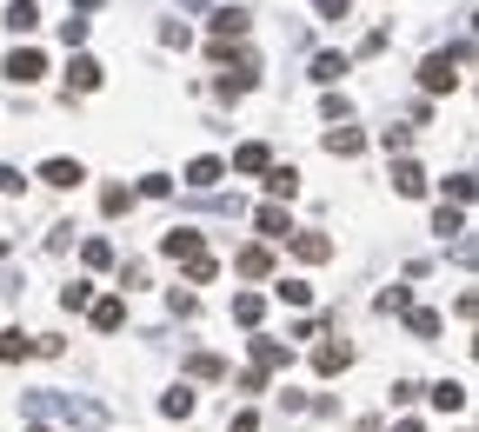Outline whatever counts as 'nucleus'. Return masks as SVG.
Instances as JSON below:
<instances>
[{"instance_id":"obj_32","label":"nucleus","mask_w":479,"mask_h":432,"mask_svg":"<svg viewBox=\"0 0 479 432\" xmlns=\"http://www.w3.org/2000/svg\"><path fill=\"white\" fill-rule=\"evenodd\" d=\"M140 194H147V200H167V194H174V180H167V173H147Z\"/></svg>"},{"instance_id":"obj_1","label":"nucleus","mask_w":479,"mask_h":432,"mask_svg":"<svg viewBox=\"0 0 479 432\" xmlns=\"http://www.w3.org/2000/svg\"><path fill=\"white\" fill-rule=\"evenodd\" d=\"M27 412L33 419H60V426H100L107 419V406L74 400V392H27Z\"/></svg>"},{"instance_id":"obj_29","label":"nucleus","mask_w":479,"mask_h":432,"mask_svg":"<svg viewBox=\"0 0 479 432\" xmlns=\"http://www.w3.org/2000/svg\"><path fill=\"white\" fill-rule=\"evenodd\" d=\"M186 373H194V379H220V373H227V366H220V359H213V353H194V359H186Z\"/></svg>"},{"instance_id":"obj_3","label":"nucleus","mask_w":479,"mask_h":432,"mask_svg":"<svg viewBox=\"0 0 479 432\" xmlns=\"http://www.w3.org/2000/svg\"><path fill=\"white\" fill-rule=\"evenodd\" d=\"M466 54H473L466 40H459L453 54H426V67H420V86H426V94H453V86H459V67H466Z\"/></svg>"},{"instance_id":"obj_20","label":"nucleus","mask_w":479,"mask_h":432,"mask_svg":"<svg viewBox=\"0 0 479 432\" xmlns=\"http://www.w3.org/2000/svg\"><path fill=\"white\" fill-rule=\"evenodd\" d=\"M347 359H353L347 346H313V373H327V379H333L339 366H347Z\"/></svg>"},{"instance_id":"obj_37","label":"nucleus","mask_w":479,"mask_h":432,"mask_svg":"<svg viewBox=\"0 0 479 432\" xmlns=\"http://www.w3.org/2000/svg\"><path fill=\"white\" fill-rule=\"evenodd\" d=\"M233 432H260V419H253V412H240V419H233Z\"/></svg>"},{"instance_id":"obj_22","label":"nucleus","mask_w":479,"mask_h":432,"mask_svg":"<svg viewBox=\"0 0 479 432\" xmlns=\"http://www.w3.org/2000/svg\"><path fill=\"white\" fill-rule=\"evenodd\" d=\"M60 306H67V313H87V306H94V286H87V280L60 286Z\"/></svg>"},{"instance_id":"obj_34","label":"nucleus","mask_w":479,"mask_h":432,"mask_svg":"<svg viewBox=\"0 0 479 432\" xmlns=\"http://www.w3.org/2000/svg\"><path fill=\"white\" fill-rule=\"evenodd\" d=\"M80 259H87V266H107L113 247H107V239H87V247H80Z\"/></svg>"},{"instance_id":"obj_2","label":"nucleus","mask_w":479,"mask_h":432,"mask_svg":"<svg viewBox=\"0 0 479 432\" xmlns=\"http://www.w3.org/2000/svg\"><path fill=\"white\" fill-rule=\"evenodd\" d=\"M160 253H167V259H180L194 286H207V280H213V253H207V239H200L194 227H174V233L160 239Z\"/></svg>"},{"instance_id":"obj_26","label":"nucleus","mask_w":479,"mask_h":432,"mask_svg":"<svg viewBox=\"0 0 479 432\" xmlns=\"http://www.w3.org/2000/svg\"><path fill=\"white\" fill-rule=\"evenodd\" d=\"M160 412H167V419H186V412H194V392H186V386H174V392L160 400Z\"/></svg>"},{"instance_id":"obj_19","label":"nucleus","mask_w":479,"mask_h":432,"mask_svg":"<svg viewBox=\"0 0 479 432\" xmlns=\"http://www.w3.org/2000/svg\"><path fill=\"white\" fill-rule=\"evenodd\" d=\"M260 313H267L260 292H233V320H240V326H260Z\"/></svg>"},{"instance_id":"obj_30","label":"nucleus","mask_w":479,"mask_h":432,"mask_svg":"<svg viewBox=\"0 0 479 432\" xmlns=\"http://www.w3.org/2000/svg\"><path fill=\"white\" fill-rule=\"evenodd\" d=\"M127 206H133L127 186H107V194H100V213H127Z\"/></svg>"},{"instance_id":"obj_11","label":"nucleus","mask_w":479,"mask_h":432,"mask_svg":"<svg viewBox=\"0 0 479 432\" xmlns=\"http://www.w3.org/2000/svg\"><path fill=\"white\" fill-rule=\"evenodd\" d=\"M267 194H273V206L294 200V194H300V173H294V166H267Z\"/></svg>"},{"instance_id":"obj_27","label":"nucleus","mask_w":479,"mask_h":432,"mask_svg":"<svg viewBox=\"0 0 479 432\" xmlns=\"http://www.w3.org/2000/svg\"><path fill=\"white\" fill-rule=\"evenodd\" d=\"M380 313H413V292H406V286H386V292H380Z\"/></svg>"},{"instance_id":"obj_24","label":"nucleus","mask_w":479,"mask_h":432,"mask_svg":"<svg viewBox=\"0 0 479 432\" xmlns=\"http://www.w3.org/2000/svg\"><path fill=\"white\" fill-rule=\"evenodd\" d=\"M339 74H347V54H320V60H313V80H320V86H333Z\"/></svg>"},{"instance_id":"obj_6","label":"nucleus","mask_w":479,"mask_h":432,"mask_svg":"<svg viewBox=\"0 0 479 432\" xmlns=\"http://www.w3.org/2000/svg\"><path fill=\"white\" fill-rule=\"evenodd\" d=\"M67 86H74V94H94V86H100V60L74 54V60H67Z\"/></svg>"},{"instance_id":"obj_17","label":"nucleus","mask_w":479,"mask_h":432,"mask_svg":"<svg viewBox=\"0 0 479 432\" xmlns=\"http://www.w3.org/2000/svg\"><path fill=\"white\" fill-rule=\"evenodd\" d=\"M240 273H247V280H260V273H273V253L267 247H240V259H233Z\"/></svg>"},{"instance_id":"obj_16","label":"nucleus","mask_w":479,"mask_h":432,"mask_svg":"<svg viewBox=\"0 0 479 432\" xmlns=\"http://www.w3.org/2000/svg\"><path fill=\"white\" fill-rule=\"evenodd\" d=\"M393 186H400L406 200H420V194H426V173H420L413 160H400V166H393Z\"/></svg>"},{"instance_id":"obj_15","label":"nucleus","mask_w":479,"mask_h":432,"mask_svg":"<svg viewBox=\"0 0 479 432\" xmlns=\"http://www.w3.org/2000/svg\"><path fill=\"white\" fill-rule=\"evenodd\" d=\"M267 166H273V153H267L260 140H247V147L233 153V173H267Z\"/></svg>"},{"instance_id":"obj_39","label":"nucleus","mask_w":479,"mask_h":432,"mask_svg":"<svg viewBox=\"0 0 479 432\" xmlns=\"http://www.w3.org/2000/svg\"><path fill=\"white\" fill-rule=\"evenodd\" d=\"M393 432H420V426H413V419H400V426H393Z\"/></svg>"},{"instance_id":"obj_23","label":"nucleus","mask_w":479,"mask_h":432,"mask_svg":"<svg viewBox=\"0 0 479 432\" xmlns=\"http://www.w3.org/2000/svg\"><path fill=\"white\" fill-rule=\"evenodd\" d=\"M27 353H33V339H27V333H0V359H7V366H21Z\"/></svg>"},{"instance_id":"obj_12","label":"nucleus","mask_w":479,"mask_h":432,"mask_svg":"<svg viewBox=\"0 0 479 432\" xmlns=\"http://www.w3.org/2000/svg\"><path fill=\"white\" fill-rule=\"evenodd\" d=\"M286 359L294 353H286L280 339H253V373H273V366H286Z\"/></svg>"},{"instance_id":"obj_13","label":"nucleus","mask_w":479,"mask_h":432,"mask_svg":"<svg viewBox=\"0 0 479 432\" xmlns=\"http://www.w3.org/2000/svg\"><path fill=\"white\" fill-rule=\"evenodd\" d=\"M41 180H47V186H80L87 173H80V160H47V166H41Z\"/></svg>"},{"instance_id":"obj_8","label":"nucleus","mask_w":479,"mask_h":432,"mask_svg":"<svg viewBox=\"0 0 479 432\" xmlns=\"http://www.w3.org/2000/svg\"><path fill=\"white\" fill-rule=\"evenodd\" d=\"M253 227H260L267 239H294V220H286V206H260V213H253Z\"/></svg>"},{"instance_id":"obj_36","label":"nucleus","mask_w":479,"mask_h":432,"mask_svg":"<svg viewBox=\"0 0 479 432\" xmlns=\"http://www.w3.org/2000/svg\"><path fill=\"white\" fill-rule=\"evenodd\" d=\"M21 186H27L21 173H14V166H0V194H21Z\"/></svg>"},{"instance_id":"obj_4","label":"nucleus","mask_w":479,"mask_h":432,"mask_svg":"<svg viewBox=\"0 0 479 432\" xmlns=\"http://www.w3.org/2000/svg\"><path fill=\"white\" fill-rule=\"evenodd\" d=\"M41 74H47V60L33 54V47H14V54H7V80H14V86H33Z\"/></svg>"},{"instance_id":"obj_7","label":"nucleus","mask_w":479,"mask_h":432,"mask_svg":"<svg viewBox=\"0 0 479 432\" xmlns=\"http://www.w3.org/2000/svg\"><path fill=\"white\" fill-rule=\"evenodd\" d=\"M0 21H7L14 33H33V27H41V0H7V14H0Z\"/></svg>"},{"instance_id":"obj_33","label":"nucleus","mask_w":479,"mask_h":432,"mask_svg":"<svg viewBox=\"0 0 479 432\" xmlns=\"http://www.w3.org/2000/svg\"><path fill=\"white\" fill-rule=\"evenodd\" d=\"M447 194H453V206H466V200H473V173H453Z\"/></svg>"},{"instance_id":"obj_35","label":"nucleus","mask_w":479,"mask_h":432,"mask_svg":"<svg viewBox=\"0 0 479 432\" xmlns=\"http://www.w3.org/2000/svg\"><path fill=\"white\" fill-rule=\"evenodd\" d=\"M406 320H413V333H420V339H433V333H439V313H426V306H420V313H406Z\"/></svg>"},{"instance_id":"obj_28","label":"nucleus","mask_w":479,"mask_h":432,"mask_svg":"<svg viewBox=\"0 0 479 432\" xmlns=\"http://www.w3.org/2000/svg\"><path fill=\"white\" fill-rule=\"evenodd\" d=\"M273 292H280V300H286V306H306V300H313V286H306V280H280V286H273Z\"/></svg>"},{"instance_id":"obj_18","label":"nucleus","mask_w":479,"mask_h":432,"mask_svg":"<svg viewBox=\"0 0 479 432\" xmlns=\"http://www.w3.org/2000/svg\"><path fill=\"white\" fill-rule=\"evenodd\" d=\"M94 326L100 333H120V326H127V306L120 300H94Z\"/></svg>"},{"instance_id":"obj_5","label":"nucleus","mask_w":479,"mask_h":432,"mask_svg":"<svg viewBox=\"0 0 479 432\" xmlns=\"http://www.w3.org/2000/svg\"><path fill=\"white\" fill-rule=\"evenodd\" d=\"M207 21H213V40L227 47V40H240V33H247V21H253V14H247V7H213Z\"/></svg>"},{"instance_id":"obj_21","label":"nucleus","mask_w":479,"mask_h":432,"mask_svg":"<svg viewBox=\"0 0 479 432\" xmlns=\"http://www.w3.org/2000/svg\"><path fill=\"white\" fill-rule=\"evenodd\" d=\"M426 400H433L439 412H459V406H466V386H453V379H439V386L426 392Z\"/></svg>"},{"instance_id":"obj_25","label":"nucleus","mask_w":479,"mask_h":432,"mask_svg":"<svg viewBox=\"0 0 479 432\" xmlns=\"http://www.w3.org/2000/svg\"><path fill=\"white\" fill-rule=\"evenodd\" d=\"M433 233H466V213H459V206H439V213H433Z\"/></svg>"},{"instance_id":"obj_14","label":"nucleus","mask_w":479,"mask_h":432,"mask_svg":"<svg viewBox=\"0 0 479 432\" xmlns=\"http://www.w3.org/2000/svg\"><path fill=\"white\" fill-rule=\"evenodd\" d=\"M359 147H366V133H359V127H333L327 133V153H339V160H353Z\"/></svg>"},{"instance_id":"obj_31","label":"nucleus","mask_w":479,"mask_h":432,"mask_svg":"<svg viewBox=\"0 0 479 432\" xmlns=\"http://www.w3.org/2000/svg\"><path fill=\"white\" fill-rule=\"evenodd\" d=\"M313 14H320V21H347L353 0H313Z\"/></svg>"},{"instance_id":"obj_10","label":"nucleus","mask_w":479,"mask_h":432,"mask_svg":"<svg viewBox=\"0 0 479 432\" xmlns=\"http://www.w3.org/2000/svg\"><path fill=\"white\" fill-rule=\"evenodd\" d=\"M294 253L306 259V266H320V259H333V239L327 233H294Z\"/></svg>"},{"instance_id":"obj_9","label":"nucleus","mask_w":479,"mask_h":432,"mask_svg":"<svg viewBox=\"0 0 479 432\" xmlns=\"http://www.w3.org/2000/svg\"><path fill=\"white\" fill-rule=\"evenodd\" d=\"M220 173H227V166H220L213 153H207V160H194V166H186V186H194V194H213V186H220Z\"/></svg>"},{"instance_id":"obj_38","label":"nucleus","mask_w":479,"mask_h":432,"mask_svg":"<svg viewBox=\"0 0 479 432\" xmlns=\"http://www.w3.org/2000/svg\"><path fill=\"white\" fill-rule=\"evenodd\" d=\"M74 7H80V14H94V7H100V0H74Z\"/></svg>"}]
</instances>
